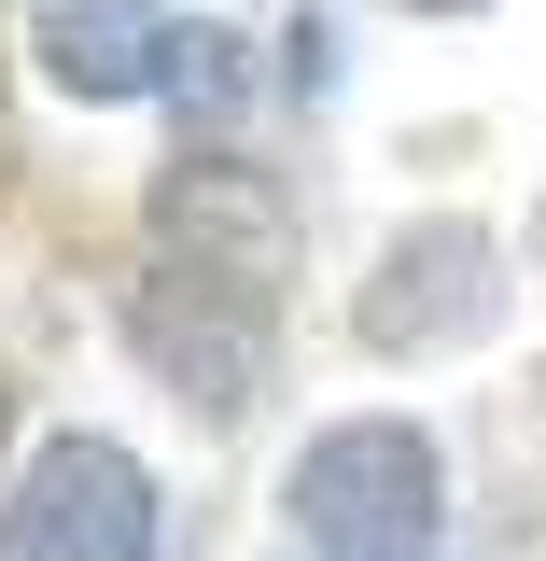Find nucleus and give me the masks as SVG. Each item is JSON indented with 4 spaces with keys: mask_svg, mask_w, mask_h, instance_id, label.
<instances>
[{
    "mask_svg": "<svg viewBox=\"0 0 546 561\" xmlns=\"http://www.w3.org/2000/svg\"><path fill=\"white\" fill-rule=\"evenodd\" d=\"M393 14H477V0H393Z\"/></svg>",
    "mask_w": 546,
    "mask_h": 561,
    "instance_id": "nucleus-8",
    "label": "nucleus"
},
{
    "mask_svg": "<svg viewBox=\"0 0 546 561\" xmlns=\"http://www.w3.org/2000/svg\"><path fill=\"white\" fill-rule=\"evenodd\" d=\"M407 561H434V548H407Z\"/></svg>",
    "mask_w": 546,
    "mask_h": 561,
    "instance_id": "nucleus-9",
    "label": "nucleus"
},
{
    "mask_svg": "<svg viewBox=\"0 0 546 561\" xmlns=\"http://www.w3.org/2000/svg\"><path fill=\"white\" fill-rule=\"evenodd\" d=\"M154 239H169L183 267L267 295V280L294 267V197H280V169H253V154H183V169L154 183Z\"/></svg>",
    "mask_w": 546,
    "mask_h": 561,
    "instance_id": "nucleus-4",
    "label": "nucleus"
},
{
    "mask_svg": "<svg viewBox=\"0 0 546 561\" xmlns=\"http://www.w3.org/2000/svg\"><path fill=\"white\" fill-rule=\"evenodd\" d=\"M490 323V239L449 210V225H407L379 280H364V337L379 351H434V337H477Z\"/></svg>",
    "mask_w": 546,
    "mask_h": 561,
    "instance_id": "nucleus-5",
    "label": "nucleus"
},
{
    "mask_svg": "<svg viewBox=\"0 0 546 561\" xmlns=\"http://www.w3.org/2000/svg\"><path fill=\"white\" fill-rule=\"evenodd\" d=\"M154 99L239 113V99H253V43H239V28H154Z\"/></svg>",
    "mask_w": 546,
    "mask_h": 561,
    "instance_id": "nucleus-7",
    "label": "nucleus"
},
{
    "mask_svg": "<svg viewBox=\"0 0 546 561\" xmlns=\"http://www.w3.org/2000/svg\"><path fill=\"white\" fill-rule=\"evenodd\" d=\"M127 337H140V365H169V379L224 421V408H253V379H267V295H253V280H210V267L169 253V280L127 309Z\"/></svg>",
    "mask_w": 546,
    "mask_h": 561,
    "instance_id": "nucleus-3",
    "label": "nucleus"
},
{
    "mask_svg": "<svg viewBox=\"0 0 546 561\" xmlns=\"http://www.w3.org/2000/svg\"><path fill=\"white\" fill-rule=\"evenodd\" d=\"M294 534L323 561H407L434 548V505H449V463H434V435L420 421H337V435H309L294 449Z\"/></svg>",
    "mask_w": 546,
    "mask_h": 561,
    "instance_id": "nucleus-1",
    "label": "nucleus"
},
{
    "mask_svg": "<svg viewBox=\"0 0 546 561\" xmlns=\"http://www.w3.org/2000/svg\"><path fill=\"white\" fill-rule=\"evenodd\" d=\"M43 70L70 99H127V84H154V28L127 0H70V14H43Z\"/></svg>",
    "mask_w": 546,
    "mask_h": 561,
    "instance_id": "nucleus-6",
    "label": "nucleus"
},
{
    "mask_svg": "<svg viewBox=\"0 0 546 561\" xmlns=\"http://www.w3.org/2000/svg\"><path fill=\"white\" fill-rule=\"evenodd\" d=\"M14 561H154V478L113 435H43L14 478Z\"/></svg>",
    "mask_w": 546,
    "mask_h": 561,
    "instance_id": "nucleus-2",
    "label": "nucleus"
}]
</instances>
